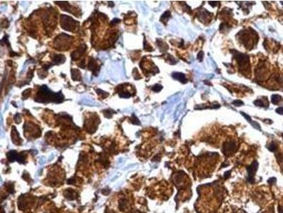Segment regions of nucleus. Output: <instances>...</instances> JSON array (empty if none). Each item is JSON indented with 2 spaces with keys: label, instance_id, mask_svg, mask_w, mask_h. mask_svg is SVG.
Instances as JSON below:
<instances>
[{
  "label": "nucleus",
  "instance_id": "f257e3e1",
  "mask_svg": "<svg viewBox=\"0 0 283 213\" xmlns=\"http://www.w3.org/2000/svg\"><path fill=\"white\" fill-rule=\"evenodd\" d=\"M63 100V96L62 94H57L50 92L46 86H43L40 88V92L38 93V97H36V101L40 102H60Z\"/></svg>",
  "mask_w": 283,
  "mask_h": 213
},
{
  "label": "nucleus",
  "instance_id": "f03ea898",
  "mask_svg": "<svg viewBox=\"0 0 283 213\" xmlns=\"http://www.w3.org/2000/svg\"><path fill=\"white\" fill-rule=\"evenodd\" d=\"M79 26V22L73 20L67 16H62V28L64 29L74 32Z\"/></svg>",
  "mask_w": 283,
  "mask_h": 213
},
{
  "label": "nucleus",
  "instance_id": "7ed1b4c3",
  "mask_svg": "<svg viewBox=\"0 0 283 213\" xmlns=\"http://www.w3.org/2000/svg\"><path fill=\"white\" fill-rule=\"evenodd\" d=\"M236 58L238 62L240 70L245 71L249 68L250 62H249V55H247L246 54H243V53H238L236 55Z\"/></svg>",
  "mask_w": 283,
  "mask_h": 213
},
{
  "label": "nucleus",
  "instance_id": "20e7f679",
  "mask_svg": "<svg viewBox=\"0 0 283 213\" xmlns=\"http://www.w3.org/2000/svg\"><path fill=\"white\" fill-rule=\"evenodd\" d=\"M258 168V163L257 161H254L249 167L247 168V171H248V180L251 183L254 182V176L256 174V172L257 171Z\"/></svg>",
  "mask_w": 283,
  "mask_h": 213
},
{
  "label": "nucleus",
  "instance_id": "39448f33",
  "mask_svg": "<svg viewBox=\"0 0 283 213\" xmlns=\"http://www.w3.org/2000/svg\"><path fill=\"white\" fill-rule=\"evenodd\" d=\"M236 149V145L234 144V142L233 141H227V143H225L223 146V149L222 151L224 154L226 155H230L232 154L234 151Z\"/></svg>",
  "mask_w": 283,
  "mask_h": 213
},
{
  "label": "nucleus",
  "instance_id": "423d86ee",
  "mask_svg": "<svg viewBox=\"0 0 283 213\" xmlns=\"http://www.w3.org/2000/svg\"><path fill=\"white\" fill-rule=\"evenodd\" d=\"M172 76L174 79L178 80L179 81H180L181 82L185 83L187 82V79L185 77V75L181 73H173L172 74Z\"/></svg>",
  "mask_w": 283,
  "mask_h": 213
},
{
  "label": "nucleus",
  "instance_id": "0eeeda50",
  "mask_svg": "<svg viewBox=\"0 0 283 213\" xmlns=\"http://www.w3.org/2000/svg\"><path fill=\"white\" fill-rule=\"evenodd\" d=\"M86 46L85 45H82V46H81L80 47V48H79V50H77V51H75V52H73V53H72V59H77V58H78L81 55V53H83L84 52V50H86Z\"/></svg>",
  "mask_w": 283,
  "mask_h": 213
},
{
  "label": "nucleus",
  "instance_id": "6e6552de",
  "mask_svg": "<svg viewBox=\"0 0 283 213\" xmlns=\"http://www.w3.org/2000/svg\"><path fill=\"white\" fill-rule=\"evenodd\" d=\"M8 159H9V160L10 161H14V160H17V159H18V154H17V153L16 152V151H10L9 154H8Z\"/></svg>",
  "mask_w": 283,
  "mask_h": 213
},
{
  "label": "nucleus",
  "instance_id": "1a4fd4ad",
  "mask_svg": "<svg viewBox=\"0 0 283 213\" xmlns=\"http://www.w3.org/2000/svg\"><path fill=\"white\" fill-rule=\"evenodd\" d=\"M64 60H65V58L63 55H56L54 58V60L56 64L62 63L64 61Z\"/></svg>",
  "mask_w": 283,
  "mask_h": 213
},
{
  "label": "nucleus",
  "instance_id": "9d476101",
  "mask_svg": "<svg viewBox=\"0 0 283 213\" xmlns=\"http://www.w3.org/2000/svg\"><path fill=\"white\" fill-rule=\"evenodd\" d=\"M253 103H254V104H256L257 106H260V107H265V106L268 105V104L265 103L262 100H256L253 102Z\"/></svg>",
  "mask_w": 283,
  "mask_h": 213
},
{
  "label": "nucleus",
  "instance_id": "9b49d317",
  "mask_svg": "<svg viewBox=\"0 0 283 213\" xmlns=\"http://www.w3.org/2000/svg\"><path fill=\"white\" fill-rule=\"evenodd\" d=\"M171 16V13H170V11H166L163 14V16H161V20L162 21H163L164 20L165 21H167V19L169 18Z\"/></svg>",
  "mask_w": 283,
  "mask_h": 213
},
{
  "label": "nucleus",
  "instance_id": "f8f14e48",
  "mask_svg": "<svg viewBox=\"0 0 283 213\" xmlns=\"http://www.w3.org/2000/svg\"><path fill=\"white\" fill-rule=\"evenodd\" d=\"M280 96L277 95H274L272 96V102L273 104H277L280 100Z\"/></svg>",
  "mask_w": 283,
  "mask_h": 213
},
{
  "label": "nucleus",
  "instance_id": "ddd939ff",
  "mask_svg": "<svg viewBox=\"0 0 283 213\" xmlns=\"http://www.w3.org/2000/svg\"><path fill=\"white\" fill-rule=\"evenodd\" d=\"M162 89V86H161L160 85H154L153 87H152V90H154V92H159Z\"/></svg>",
  "mask_w": 283,
  "mask_h": 213
},
{
  "label": "nucleus",
  "instance_id": "4468645a",
  "mask_svg": "<svg viewBox=\"0 0 283 213\" xmlns=\"http://www.w3.org/2000/svg\"><path fill=\"white\" fill-rule=\"evenodd\" d=\"M232 104H234V105H235V106H241V105H243L244 104V102L241 101V100H234V101H233L232 102Z\"/></svg>",
  "mask_w": 283,
  "mask_h": 213
},
{
  "label": "nucleus",
  "instance_id": "2eb2a0df",
  "mask_svg": "<svg viewBox=\"0 0 283 213\" xmlns=\"http://www.w3.org/2000/svg\"><path fill=\"white\" fill-rule=\"evenodd\" d=\"M241 114L249 121V122H250V123H251V117L249 116V115H247L246 114H245V113H244V112H241Z\"/></svg>",
  "mask_w": 283,
  "mask_h": 213
},
{
  "label": "nucleus",
  "instance_id": "dca6fc26",
  "mask_svg": "<svg viewBox=\"0 0 283 213\" xmlns=\"http://www.w3.org/2000/svg\"><path fill=\"white\" fill-rule=\"evenodd\" d=\"M268 149H269L271 151H274L276 149V146H275V145L274 144H272L268 147Z\"/></svg>",
  "mask_w": 283,
  "mask_h": 213
},
{
  "label": "nucleus",
  "instance_id": "f3484780",
  "mask_svg": "<svg viewBox=\"0 0 283 213\" xmlns=\"http://www.w3.org/2000/svg\"><path fill=\"white\" fill-rule=\"evenodd\" d=\"M203 52H200L199 53V54H198V55H197V58H198V60H200V61H202V57H203Z\"/></svg>",
  "mask_w": 283,
  "mask_h": 213
},
{
  "label": "nucleus",
  "instance_id": "a211bd4d",
  "mask_svg": "<svg viewBox=\"0 0 283 213\" xmlns=\"http://www.w3.org/2000/svg\"><path fill=\"white\" fill-rule=\"evenodd\" d=\"M276 112H277L278 113L280 114H283V107H280V108L277 109H276Z\"/></svg>",
  "mask_w": 283,
  "mask_h": 213
},
{
  "label": "nucleus",
  "instance_id": "6ab92c4d",
  "mask_svg": "<svg viewBox=\"0 0 283 213\" xmlns=\"http://www.w3.org/2000/svg\"><path fill=\"white\" fill-rule=\"evenodd\" d=\"M280 213H283V209H281V210H280Z\"/></svg>",
  "mask_w": 283,
  "mask_h": 213
}]
</instances>
